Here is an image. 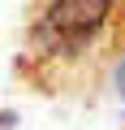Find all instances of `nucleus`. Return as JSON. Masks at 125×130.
<instances>
[{"mask_svg": "<svg viewBox=\"0 0 125 130\" xmlns=\"http://www.w3.org/2000/svg\"><path fill=\"white\" fill-rule=\"evenodd\" d=\"M121 39V0H47L30 30V56L52 74H78Z\"/></svg>", "mask_w": 125, "mask_h": 130, "instance_id": "1", "label": "nucleus"}, {"mask_svg": "<svg viewBox=\"0 0 125 130\" xmlns=\"http://www.w3.org/2000/svg\"><path fill=\"white\" fill-rule=\"evenodd\" d=\"M116 95L125 100V56H121V65H116Z\"/></svg>", "mask_w": 125, "mask_h": 130, "instance_id": "2", "label": "nucleus"}]
</instances>
